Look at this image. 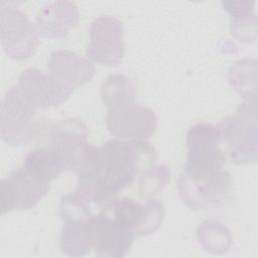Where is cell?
Returning <instances> with one entry per match:
<instances>
[{"label":"cell","mask_w":258,"mask_h":258,"mask_svg":"<svg viewBox=\"0 0 258 258\" xmlns=\"http://www.w3.org/2000/svg\"><path fill=\"white\" fill-rule=\"evenodd\" d=\"M156 161L157 153L146 140L110 139L98 148L92 170L79 178L78 186L90 195L94 204L103 208Z\"/></svg>","instance_id":"cell-1"},{"label":"cell","mask_w":258,"mask_h":258,"mask_svg":"<svg viewBox=\"0 0 258 258\" xmlns=\"http://www.w3.org/2000/svg\"><path fill=\"white\" fill-rule=\"evenodd\" d=\"M232 177L223 169H195L184 165L176 180V189L183 203L196 211L222 207L232 191Z\"/></svg>","instance_id":"cell-2"},{"label":"cell","mask_w":258,"mask_h":258,"mask_svg":"<svg viewBox=\"0 0 258 258\" xmlns=\"http://www.w3.org/2000/svg\"><path fill=\"white\" fill-rule=\"evenodd\" d=\"M257 99L251 98L217 125L224 155L231 162L246 164L257 160Z\"/></svg>","instance_id":"cell-3"},{"label":"cell","mask_w":258,"mask_h":258,"mask_svg":"<svg viewBox=\"0 0 258 258\" xmlns=\"http://www.w3.org/2000/svg\"><path fill=\"white\" fill-rule=\"evenodd\" d=\"M37 107L17 86L11 87L1 101L0 134L13 146L25 145L45 130L46 123L36 118Z\"/></svg>","instance_id":"cell-4"},{"label":"cell","mask_w":258,"mask_h":258,"mask_svg":"<svg viewBox=\"0 0 258 258\" xmlns=\"http://www.w3.org/2000/svg\"><path fill=\"white\" fill-rule=\"evenodd\" d=\"M88 136V127L79 118L59 121L48 131V146L78 177L88 171L98 151L89 143Z\"/></svg>","instance_id":"cell-5"},{"label":"cell","mask_w":258,"mask_h":258,"mask_svg":"<svg viewBox=\"0 0 258 258\" xmlns=\"http://www.w3.org/2000/svg\"><path fill=\"white\" fill-rule=\"evenodd\" d=\"M0 38L7 56L16 60L29 58L39 43L36 26L27 15L6 2L0 3Z\"/></svg>","instance_id":"cell-6"},{"label":"cell","mask_w":258,"mask_h":258,"mask_svg":"<svg viewBox=\"0 0 258 258\" xmlns=\"http://www.w3.org/2000/svg\"><path fill=\"white\" fill-rule=\"evenodd\" d=\"M102 210L121 225L130 229L136 237L155 232L164 217L163 204L156 199H149L140 204L130 198L114 199Z\"/></svg>","instance_id":"cell-7"},{"label":"cell","mask_w":258,"mask_h":258,"mask_svg":"<svg viewBox=\"0 0 258 258\" xmlns=\"http://www.w3.org/2000/svg\"><path fill=\"white\" fill-rule=\"evenodd\" d=\"M105 122L112 135L126 141H145L157 127L154 112L136 102L108 109Z\"/></svg>","instance_id":"cell-8"},{"label":"cell","mask_w":258,"mask_h":258,"mask_svg":"<svg viewBox=\"0 0 258 258\" xmlns=\"http://www.w3.org/2000/svg\"><path fill=\"white\" fill-rule=\"evenodd\" d=\"M87 54L92 61L104 66H118L124 56L123 23L116 17L103 15L90 27Z\"/></svg>","instance_id":"cell-9"},{"label":"cell","mask_w":258,"mask_h":258,"mask_svg":"<svg viewBox=\"0 0 258 258\" xmlns=\"http://www.w3.org/2000/svg\"><path fill=\"white\" fill-rule=\"evenodd\" d=\"M49 183L28 172L23 166L1 180L2 215L14 209L28 210L47 194Z\"/></svg>","instance_id":"cell-10"},{"label":"cell","mask_w":258,"mask_h":258,"mask_svg":"<svg viewBox=\"0 0 258 258\" xmlns=\"http://www.w3.org/2000/svg\"><path fill=\"white\" fill-rule=\"evenodd\" d=\"M93 248L98 257L121 258L130 250L135 234L101 210L91 219Z\"/></svg>","instance_id":"cell-11"},{"label":"cell","mask_w":258,"mask_h":258,"mask_svg":"<svg viewBox=\"0 0 258 258\" xmlns=\"http://www.w3.org/2000/svg\"><path fill=\"white\" fill-rule=\"evenodd\" d=\"M38 109L64 103L73 91L56 82L49 74L30 68L22 72L16 85Z\"/></svg>","instance_id":"cell-12"},{"label":"cell","mask_w":258,"mask_h":258,"mask_svg":"<svg viewBox=\"0 0 258 258\" xmlns=\"http://www.w3.org/2000/svg\"><path fill=\"white\" fill-rule=\"evenodd\" d=\"M47 66L49 75L72 91L90 82L96 71L90 58L68 49L53 51L49 56Z\"/></svg>","instance_id":"cell-13"},{"label":"cell","mask_w":258,"mask_h":258,"mask_svg":"<svg viewBox=\"0 0 258 258\" xmlns=\"http://www.w3.org/2000/svg\"><path fill=\"white\" fill-rule=\"evenodd\" d=\"M80 13L72 1H55L41 7L36 16V29L46 38L66 37L79 23Z\"/></svg>","instance_id":"cell-14"},{"label":"cell","mask_w":258,"mask_h":258,"mask_svg":"<svg viewBox=\"0 0 258 258\" xmlns=\"http://www.w3.org/2000/svg\"><path fill=\"white\" fill-rule=\"evenodd\" d=\"M187 159L224 154L221 146L220 131L209 123H198L186 134Z\"/></svg>","instance_id":"cell-15"},{"label":"cell","mask_w":258,"mask_h":258,"mask_svg":"<svg viewBox=\"0 0 258 258\" xmlns=\"http://www.w3.org/2000/svg\"><path fill=\"white\" fill-rule=\"evenodd\" d=\"M28 172L50 183L67 168L60 157L49 147H36L29 151L22 165Z\"/></svg>","instance_id":"cell-16"},{"label":"cell","mask_w":258,"mask_h":258,"mask_svg":"<svg viewBox=\"0 0 258 258\" xmlns=\"http://www.w3.org/2000/svg\"><path fill=\"white\" fill-rule=\"evenodd\" d=\"M60 248L72 257L89 254L93 248L91 219L88 221H67L60 234Z\"/></svg>","instance_id":"cell-17"},{"label":"cell","mask_w":258,"mask_h":258,"mask_svg":"<svg viewBox=\"0 0 258 258\" xmlns=\"http://www.w3.org/2000/svg\"><path fill=\"white\" fill-rule=\"evenodd\" d=\"M255 1H224V9L232 17L231 32L243 41L254 40L252 33L256 35V15L253 11Z\"/></svg>","instance_id":"cell-18"},{"label":"cell","mask_w":258,"mask_h":258,"mask_svg":"<svg viewBox=\"0 0 258 258\" xmlns=\"http://www.w3.org/2000/svg\"><path fill=\"white\" fill-rule=\"evenodd\" d=\"M197 236L203 248L214 254H223L232 246V235L229 229L220 222L208 220L199 225Z\"/></svg>","instance_id":"cell-19"},{"label":"cell","mask_w":258,"mask_h":258,"mask_svg":"<svg viewBox=\"0 0 258 258\" xmlns=\"http://www.w3.org/2000/svg\"><path fill=\"white\" fill-rule=\"evenodd\" d=\"M101 96L108 109L136 102L135 87L122 74L109 76L102 85Z\"/></svg>","instance_id":"cell-20"},{"label":"cell","mask_w":258,"mask_h":258,"mask_svg":"<svg viewBox=\"0 0 258 258\" xmlns=\"http://www.w3.org/2000/svg\"><path fill=\"white\" fill-rule=\"evenodd\" d=\"M93 200L90 195L83 188H77L63 196L60 201V216L61 219L67 221H88L93 218L92 213Z\"/></svg>","instance_id":"cell-21"},{"label":"cell","mask_w":258,"mask_h":258,"mask_svg":"<svg viewBox=\"0 0 258 258\" xmlns=\"http://www.w3.org/2000/svg\"><path fill=\"white\" fill-rule=\"evenodd\" d=\"M170 170L166 165L153 166L141 174L138 192L141 198L151 199L169 181Z\"/></svg>","instance_id":"cell-22"}]
</instances>
